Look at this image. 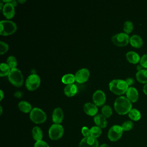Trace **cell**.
<instances>
[{"mask_svg": "<svg viewBox=\"0 0 147 147\" xmlns=\"http://www.w3.org/2000/svg\"><path fill=\"white\" fill-rule=\"evenodd\" d=\"M114 107L117 113L121 115H124L130 111L132 107V104L127 97L120 96L115 99Z\"/></svg>", "mask_w": 147, "mask_h": 147, "instance_id": "obj_1", "label": "cell"}, {"mask_svg": "<svg viewBox=\"0 0 147 147\" xmlns=\"http://www.w3.org/2000/svg\"><path fill=\"white\" fill-rule=\"evenodd\" d=\"M128 88V84L125 80L122 79H114L109 83L110 90L117 95L123 94Z\"/></svg>", "mask_w": 147, "mask_h": 147, "instance_id": "obj_2", "label": "cell"}, {"mask_svg": "<svg viewBox=\"0 0 147 147\" xmlns=\"http://www.w3.org/2000/svg\"><path fill=\"white\" fill-rule=\"evenodd\" d=\"M16 24L10 20H2L0 22V34L3 36H8L14 33L17 30Z\"/></svg>", "mask_w": 147, "mask_h": 147, "instance_id": "obj_3", "label": "cell"}, {"mask_svg": "<svg viewBox=\"0 0 147 147\" xmlns=\"http://www.w3.org/2000/svg\"><path fill=\"white\" fill-rule=\"evenodd\" d=\"M9 82L16 87H20L22 85L24 77L21 71L18 68L11 69L7 75Z\"/></svg>", "mask_w": 147, "mask_h": 147, "instance_id": "obj_4", "label": "cell"}, {"mask_svg": "<svg viewBox=\"0 0 147 147\" xmlns=\"http://www.w3.org/2000/svg\"><path fill=\"white\" fill-rule=\"evenodd\" d=\"M30 118L35 123H41L46 121L47 115L42 109L34 107L30 113Z\"/></svg>", "mask_w": 147, "mask_h": 147, "instance_id": "obj_5", "label": "cell"}, {"mask_svg": "<svg viewBox=\"0 0 147 147\" xmlns=\"http://www.w3.org/2000/svg\"><path fill=\"white\" fill-rule=\"evenodd\" d=\"M111 40L115 45L123 47L129 43L130 37L127 34L122 32L113 35L111 37Z\"/></svg>", "mask_w": 147, "mask_h": 147, "instance_id": "obj_6", "label": "cell"}, {"mask_svg": "<svg viewBox=\"0 0 147 147\" xmlns=\"http://www.w3.org/2000/svg\"><path fill=\"white\" fill-rule=\"evenodd\" d=\"M40 78L37 74H33L30 75L26 80L25 85L28 90L33 91L37 89L40 84Z\"/></svg>", "mask_w": 147, "mask_h": 147, "instance_id": "obj_7", "label": "cell"}, {"mask_svg": "<svg viewBox=\"0 0 147 147\" xmlns=\"http://www.w3.org/2000/svg\"><path fill=\"white\" fill-rule=\"evenodd\" d=\"M64 133L63 127L60 124H53L49 129V136L52 140L60 138Z\"/></svg>", "mask_w": 147, "mask_h": 147, "instance_id": "obj_8", "label": "cell"}, {"mask_svg": "<svg viewBox=\"0 0 147 147\" xmlns=\"http://www.w3.org/2000/svg\"><path fill=\"white\" fill-rule=\"evenodd\" d=\"M123 131L121 126L113 125L109 130L108 138L111 141H116L121 137Z\"/></svg>", "mask_w": 147, "mask_h": 147, "instance_id": "obj_9", "label": "cell"}, {"mask_svg": "<svg viewBox=\"0 0 147 147\" xmlns=\"http://www.w3.org/2000/svg\"><path fill=\"white\" fill-rule=\"evenodd\" d=\"M92 100L95 105L98 106H102L104 105L106 100V94L103 91L98 90L94 92L92 95Z\"/></svg>", "mask_w": 147, "mask_h": 147, "instance_id": "obj_10", "label": "cell"}, {"mask_svg": "<svg viewBox=\"0 0 147 147\" xmlns=\"http://www.w3.org/2000/svg\"><path fill=\"white\" fill-rule=\"evenodd\" d=\"M89 76V70L87 68H83L80 69L76 72L75 75V80L79 83H83L88 79Z\"/></svg>", "mask_w": 147, "mask_h": 147, "instance_id": "obj_11", "label": "cell"}, {"mask_svg": "<svg viewBox=\"0 0 147 147\" xmlns=\"http://www.w3.org/2000/svg\"><path fill=\"white\" fill-rule=\"evenodd\" d=\"M79 147H98V141L91 136L84 137L81 140Z\"/></svg>", "mask_w": 147, "mask_h": 147, "instance_id": "obj_12", "label": "cell"}, {"mask_svg": "<svg viewBox=\"0 0 147 147\" xmlns=\"http://www.w3.org/2000/svg\"><path fill=\"white\" fill-rule=\"evenodd\" d=\"M2 12L6 18L10 19L13 18L15 14L14 6L10 3H5L2 9Z\"/></svg>", "mask_w": 147, "mask_h": 147, "instance_id": "obj_13", "label": "cell"}, {"mask_svg": "<svg viewBox=\"0 0 147 147\" xmlns=\"http://www.w3.org/2000/svg\"><path fill=\"white\" fill-rule=\"evenodd\" d=\"M84 112L90 116H95L98 112L97 106L91 102H87L83 106Z\"/></svg>", "mask_w": 147, "mask_h": 147, "instance_id": "obj_14", "label": "cell"}, {"mask_svg": "<svg viewBox=\"0 0 147 147\" xmlns=\"http://www.w3.org/2000/svg\"><path fill=\"white\" fill-rule=\"evenodd\" d=\"M64 118L63 110L60 107H56L52 113V121L56 124H60Z\"/></svg>", "mask_w": 147, "mask_h": 147, "instance_id": "obj_15", "label": "cell"}, {"mask_svg": "<svg viewBox=\"0 0 147 147\" xmlns=\"http://www.w3.org/2000/svg\"><path fill=\"white\" fill-rule=\"evenodd\" d=\"M126 94L127 98L131 102H135L138 99V92L137 90L135 87H129L126 92Z\"/></svg>", "mask_w": 147, "mask_h": 147, "instance_id": "obj_16", "label": "cell"}, {"mask_svg": "<svg viewBox=\"0 0 147 147\" xmlns=\"http://www.w3.org/2000/svg\"><path fill=\"white\" fill-rule=\"evenodd\" d=\"M94 121L95 124L100 128H105L107 126V122L106 117L101 114L95 115L94 118Z\"/></svg>", "mask_w": 147, "mask_h": 147, "instance_id": "obj_17", "label": "cell"}, {"mask_svg": "<svg viewBox=\"0 0 147 147\" xmlns=\"http://www.w3.org/2000/svg\"><path fill=\"white\" fill-rule=\"evenodd\" d=\"M129 42L131 46L134 48H140L143 45V40L142 38L137 34H133L130 37Z\"/></svg>", "mask_w": 147, "mask_h": 147, "instance_id": "obj_18", "label": "cell"}, {"mask_svg": "<svg viewBox=\"0 0 147 147\" xmlns=\"http://www.w3.org/2000/svg\"><path fill=\"white\" fill-rule=\"evenodd\" d=\"M127 60L131 63L137 64L140 62V57L139 55L134 51H129L126 54Z\"/></svg>", "mask_w": 147, "mask_h": 147, "instance_id": "obj_19", "label": "cell"}, {"mask_svg": "<svg viewBox=\"0 0 147 147\" xmlns=\"http://www.w3.org/2000/svg\"><path fill=\"white\" fill-rule=\"evenodd\" d=\"M64 94L68 96H72L78 92V87L75 84L67 85L64 89Z\"/></svg>", "mask_w": 147, "mask_h": 147, "instance_id": "obj_20", "label": "cell"}, {"mask_svg": "<svg viewBox=\"0 0 147 147\" xmlns=\"http://www.w3.org/2000/svg\"><path fill=\"white\" fill-rule=\"evenodd\" d=\"M136 76L137 80L140 83H147V69H142L140 71H138Z\"/></svg>", "mask_w": 147, "mask_h": 147, "instance_id": "obj_21", "label": "cell"}, {"mask_svg": "<svg viewBox=\"0 0 147 147\" xmlns=\"http://www.w3.org/2000/svg\"><path fill=\"white\" fill-rule=\"evenodd\" d=\"M18 106L19 109L21 111H22L24 113H28L29 111L30 112L31 110H32L31 105L29 102H28L27 101H25V100L20 101L18 103Z\"/></svg>", "mask_w": 147, "mask_h": 147, "instance_id": "obj_22", "label": "cell"}, {"mask_svg": "<svg viewBox=\"0 0 147 147\" xmlns=\"http://www.w3.org/2000/svg\"><path fill=\"white\" fill-rule=\"evenodd\" d=\"M33 138L36 141H41L42 138V130L38 126H35L33 127L32 131Z\"/></svg>", "mask_w": 147, "mask_h": 147, "instance_id": "obj_23", "label": "cell"}, {"mask_svg": "<svg viewBox=\"0 0 147 147\" xmlns=\"http://www.w3.org/2000/svg\"><path fill=\"white\" fill-rule=\"evenodd\" d=\"M75 81V77L72 74H67L63 76L61 78V82L64 84H73V83Z\"/></svg>", "mask_w": 147, "mask_h": 147, "instance_id": "obj_24", "label": "cell"}, {"mask_svg": "<svg viewBox=\"0 0 147 147\" xmlns=\"http://www.w3.org/2000/svg\"><path fill=\"white\" fill-rule=\"evenodd\" d=\"M128 115L129 118L133 121H138L141 117V113L136 109H131L128 113Z\"/></svg>", "mask_w": 147, "mask_h": 147, "instance_id": "obj_25", "label": "cell"}, {"mask_svg": "<svg viewBox=\"0 0 147 147\" xmlns=\"http://www.w3.org/2000/svg\"><path fill=\"white\" fill-rule=\"evenodd\" d=\"M0 76H4L8 75L11 71L9 66L5 63H1L0 64Z\"/></svg>", "mask_w": 147, "mask_h": 147, "instance_id": "obj_26", "label": "cell"}, {"mask_svg": "<svg viewBox=\"0 0 147 147\" xmlns=\"http://www.w3.org/2000/svg\"><path fill=\"white\" fill-rule=\"evenodd\" d=\"M102 114L106 118H109L113 114V110L111 107L108 105H105L102 106Z\"/></svg>", "mask_w": 147, "mask_h": 147, "instance_id": "obj_27", "label": "cell"}, {"mask_svg": "<svg viewBox=\"0 0 147 147\" xmlns=\"http://www.w3.org/2000/svg\"><path fill=\"white\" fill-rule=\"evenodd\" d=\"M102 134L101 128L98 126H93L90 129V136L94 138H97Z\"/></svg>", "mask_w": 147, "mask_h": 147, "instance_id": "obj_28", "label": "cell"}, {"mask_svg": "<svg viewBox=\"0 0 147 147\" xmlns=\"http://www.w3.org/2000/svg\"><path fill=\"white\" fill-rule=\"evenodd\" d=\"M6 64L11 69L16 68L17 65V61L16 58L14 56H9L6 60Z\"/></svg>", "mask_w": 147, "mask_h": 147, "instance_id": "obj_29", "label": "cell"}, {"mask_svg": "<svg viewBox=\"0 0 147 147\" xmlns=\"http://www.w3.org/2000/svg\"><path fill=\"white\" fill-rule=\"evenodd\" d=\"M123 30L126 34L130 33L133 29V22L130 21H126L124 22L123 24Z\"/></svg>", "mask_w": 147, "mask_h": 147, "instance_id": "obj_30", "label": "cell"}, {"mask_svg": "<svg viewBox=\"0 0 147 147\" xmlns=\"http://www.w3.org/2000/svg\"><path fill=\"white\" fill-rule=\"evenodd\" d=\"M133 123L131 121H126L124 122L122 125L121 127L124 131H129L131 130L133 127Z\"/></svg>", "mask_w": 147, "mask_h": 147, "instance_id": "obj_31", "label": "cell"}, {"mask_svg": "<svg viewBox=\"0 0 147 147\" xmlns=\"http://www.w3.org/2000/svg\"><path fill=\"white\" fill-rule=\"evenodd\" d=\"M9 49V45L4 41H0V54L3 55Z\"/></svg>", "mask_w": 147, "mask_h": 147, "instance_id": "obj_32", "label": "cell"}, {"mask_svg": "<svg viewBox=\"0 0 147 147\" xmlns=\"http://www.w3.org/2000/svg\"><path fill=\"white\" fill-rule=\"evenodd\" d=\"M140 63L142 67L147 68V54H144L141 56L140 58Z\"/></svg>", "mask_w": 147, "mask_h": 147, "instance_id": "obj_33", "label": "cell"}, {"mask_svg": "<svg viewBox=\"0 0 147 147\" xmlns=\"http://www.w3.org/2000/svg\"><path fill=\"white\" fill-rule=\"evenodd\" d=\"M34 147H49V146L47 142L41 140V141H36V142L34 144Z\"/></svg>", "mask_w": 147, "mask_h": 147, "instance_id": "obj_34", "label": "cell"}, {"mask_svg": "<svg viewBox=\"0 0 147 147\" xmlns=\"http://www.w3.org/2000/svg\"><path fill=\"white\" fill-rule=\"evenodd\" d=\"M82 133L84 136V137H87L90 136V129L87 127L84 126L82 129Z\"/></svg>", "mask_w": 147, "mask_h": 147, "instance_id": "obj_35", "label": "cell"}, {"mask_svg": "<svg viewBox=\"0 0 147 147\" xmlns=\"http://www.w3.org/2000/svg\"><path fill=\"white\" fill-rule=\"evenodd\" d=\"M125 81L127 83V84H128V86H131V85L133 84L134 83V80L132 78H127L125 80Z\"/></svg>", "mask_w": 147, "mask_h": 147, "instance_id": "obj_36", "label": "cell"}, {"mask_svg": "<svg viewBox=\"0 0 147 147\" xmlns=\"http://www.w3.org/2000/svg\"><path fill=\"white\" fill-rule=\"evenodd\" d=\"M22 95V94L21 91H16L14 94V96L17 98H21Z\"/></svg>", "mask_w": 147, "mask_h": 147, "instance_id": "obj_37", "label": "cell"}, {"mask_svg": "<svg viewBox=\"0 0 147 147\" xmlns=\"http://www.w3.org/2000/svg\"><path fill=\"white\" fill-rule=\"evenodd\" d=\"M143 91L147 95V83H146L143 87Z\"/></svg>", "mask_w": 147, "mask_h": 147, "instance_id": "obj_38", "label": "cell"}, {"mask_svg": "<svg viewBox=\"0 0 147 147\" xmlns=\"http://www.w3.org/2000/svg\"><path fill=\"white\" fill-rule=\"evenodd\" d=\"M0 94H1L0 100H1L3 99V91H2V90H0Z\"/></svg>", "mask_w": 147, "mask_h": 147, "instance_id": "obj_39", "label": "cell"}, {"mask_svg": "<svg viewBox=\"0 0 147 147\" xmlns=\"http://www.w3.org/2000/svg\"><path fill=\"white\" fill-rule=\"evenodd\" d=\"M142 66L141 65V64H139V65H137V69L138 70V71H140V70H141V69H142Z\"/></svg>", "mask_w": 147, "mask_h": 147, "instance_id": "obj_40", "label": "cell"}, {"mask_svg": "<svg viewBox=\"0 0 147 147\" xmlns=\"http://www.w3.org/2000/svg\"><path fill=\"white\" fill-rule=\"evenodd\" d=\"M3 6H4V5L3 4V2L2 1H1V2H0V9H1V10H2Z\"/></svg>", "mask_w": 147, "mask_h": 147, "instance_id": "obj_41", "label": "cell"}, {"mask_svg": "<svg viewBox=\"0 0 147 147\" xmlns=\"http://www.w3.org/2000/svg\"><path fill=\"white\" fill-rule=\"evenodd\" d=\"M26 1L25 0H18L17 2L20 3H24Z\"/></svg>", "mask_w": 147, "mask_h": 147, "instance_id": "obj_42", "label": "cell"}, {"mask_svg": "<svg viewBox=\"0 0 147 147\" xmlns=\"http://www.w3.org/2000/svg\"><path fill=\"white\" fill-rule=\"evenodd\" d=\"M99 147H110L108 145H107V144H102L101 146H100Z\"/></svg>", "mask_w": 147, "mask_h": 147, "instance_id": "obj_43", "label": "cell"}, {"mask_svg": "<svg viewBox=\"0 0 147 147\" xmlns=\"http://www.w3.org/2000/svg\"><path fill=\"white\" fill-rule=\"evenodd\" d=\"M0 108H1V114H2V106H0Z\"/></svg>", "mask_w": 147, "mask_h": 147, "instance_id": "obj_44", "label": "cell"}]
</instances>
